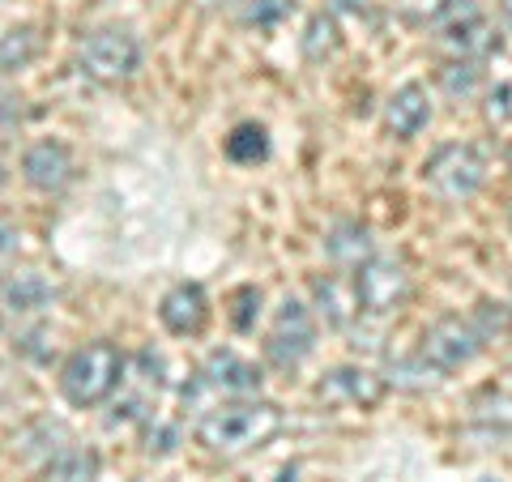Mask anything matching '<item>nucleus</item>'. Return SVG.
Masks as SVG:
<instances>
[{
    "label": "nucleus",
    "instance_id": "20",
    "mask_svg": "<svg viewBox=\"0 0 512 482\" xmlns=\"http://www.w3.org/2000/svg\"><path fill=\"white\" fill-rule=\"evenodd\" d=\"M94 474H99V461L90 448H60L47 461V482H94Z\"/></svg>",
    "mask_w": 512,
    "mask_h": 482
},
{
    "label": "nucleus",
    "instance_id": "11",
    "mask_svg": "<svg viewBox=\"0 0 512 482\" xmlns=\"http://www.w3.org/2000/svg\"><path fill=\"white\" fill-rule=\"evenodd\" d=\"M201 376L210 389L218 393H227V397H256L261 393V367L248 363V359H239L235 350H214L210 359H205L201 367Z\"/></svg>",
    "mask_w": 512,
    "mask_h": 482
},
{
    "label": "nucleus",
    "instance_id": "6",
    "mask_svg": "<svg viewBox=\"0 0 512 482\" xmlns=\"http://www.w3.org/2000/svg\"><path fill=\"white\" fill-rule=\"evenodd\" d=\"M483 342H487V333L478 329L474 320L444 316V320H436V325L423 333L419 355L448 376V372H457V367H466V363H474L478 355H483Z\"/></svg>",
    "mask_w": 512,
    "mask_h": 482
},
{
    "label": "nucleus",
    "instance_id": "13",
    "mask_svg": "<svg viewBox=\"0 0 512 482\" xmlns=\"http://www.w3.org/2000/svg\"><path fill=\"white\" fill-rule=\"evenodd\" d=\"M312 291L320 303V316H325L333 329H355L363 299H359V282L350 278V273H325V278H316Z\"/></svg>",
    "mask_w": 512,
    "mask_h": 482
},
{
    "label": "nucleus",
    "instance_id": "19",
    "mask_svg": "<svg viewBox=\"0 0 512 482\" xmlns=\"http://www.w3.org/2000/svg\"><path fill=\"white\" fill-rule=\"evenodd\" d=\"M440 367H431L423 355H410V359H389V372H384V384H397V389H436L440 384Z\"/></svg>",
    "mask_w": 512,
    "mask_h": 482
},
{
    "label": "nucleus",
    "instance_id": "27",
    "mask_svg": "<svg viewBox=\"0 0 512 482\" xmlns=\"http://www.w3.org/2000/svg\"><path fill=\"white\" fill-rule=\"evenodd\" d=\"M18 120H22V99H18V94L0 90V141L13 133V124H18Z\"/></svg>",
    "mask_w": 512,
    "mask_h": 482
},
{
    "label": "nucleus",
    "instance_id": "9",
    "mask_svg": "<svg viewBox=\"0 0 512 482\" xmlns=\"http://www.w3.org/2000/svg\"><path fill=\"white\" fill-rule=\"evenodd\" d=\"M22 175L35 192H64L73 184L77 163H73V150L64 141H35L26 154H22Z\"/></svg>",
    "mask_w": 512,
    "mask_h": 482
},
{
    "label": "nucleus",
    "instance_id": "1",
    "mask_svg": "<svg viewBox=\"0 0 512 482\" xmlns=\"http://www.w3.org/2000/svg\"><path fill=\"white\" fill-rule=\"evenodd\" d=\"M282 431V410L274 401H227L218 410H205L197 423V440L218 457H244L265 448Z\"/></svg>",
    "mask_w": 512,
    "mask_h": 482
},
{
    "label": "nucleus",
    "instance_id": "31",
    "mask_svg": "<svg viewBox=\"0 0 512 482\" xmlns=\"http://www.w3.org/2000/svg\"><path fill=\"white\" fill-rule=\"evenodd\" d=\"M508 222H512V210H508Z\"/></svg>",
    "mask_w": 512,
    "mask_h": 482
},
{
    "label": "nucleus",
    "instance_id": "29",
    "mask_svg": "<svg viewBox=\"0 0 512 482\" xmlns=\"http://www.w3.org/2000/svg\"><path fill=\"white\" fill-rule=\"evenodd\" d=\"M338 9H346V13H367V0H338Z\"/></svg>",
    "mask_w": 512,
    "mask_h": 482
},
{
    "label": "nucleus",
    "instance_id": "21",
    "mask_svg": "<svg viewBox=\"0 0 512 482\" xmlns=\"http://www.w3.org/2000/svg\"><path fill=\"white\" fill-rule=\"evenodd\" d=\"M440 86L448 99H470L483 86V69H478V60H448L440 69Z\"/></svg>",
    "mask_w": 512,
    "mask_h": 482
},
{
    "label": "nucleus",
    "instance_id": "4",
    "mask_svg": "<svg viewBox=\"0 0 512 482\" xmlns=\"http://www.w3.org/2000/svg\"><path fill=\"white\" fill-rule=\"evenodd\" d=\"M423 180L444 205H461L487 184V158L466 141H453V146H440L423 163Z\"/></svg>",
    "mask_w": 512,
    "mask_h": 482
},
{
    "label": "nucleus",
    "instance_id": "25",
    "mask_svg": "<svg viewBox=\"0 0 512 482\" xmlns=\"http://www.w3.org/2000/svg\"><path fill=\"white\" fill-rule=\"evenodd\" d=\"M291 9H295V0H248L244 22L256 26V30H274Z\"/></svg>",
    "mask_w": 512,
    "mask_h": 482
},
{
    "label": "nucleus",
    "instance_id": "23",
    "mask_svg": "<svg viewBox=\"0 0 512 482\" xmlns=\"http://www.w3.org/2000/svg\"><path fill=\"white\" fill-rule=\"evenodd\" d=\"M474 423L495 427V431H512V393H483L474 401Z\"/></svg>",
    "mask_w": 512,
    "mask_h": 482
},
{
    "label": "nucleus",
    "instance_id": "5",
    "mask_svg": "<svg viewBox=\"0 0 512 482\" xmlns=\"http://www.w3.org/2000/svg\"><path fill=\"white\" fill-rule=\"evenodd\" d=\"M436 26H440L436 47L448 60H483L500 47V35H495L491 18L474 5V0H461V5L448 9V18Z\"/></svg>",
    "mask_w": 512,
    "mask_h": 482
},
{
    "label": "nucleus",
    "instance_id": "7",
    "mask_svg": "<svg viewBox=\"0 0 512 482\" xmlns=\"http://www.w3.org/2000/svg\"><path fill=\"white\" fill-rule=\"evenodd\" d=\"M265 350H269V359H274L278 367H299L316 350V320L299 299H291V295L282 299Z\"/></svg>",
    "mask_w": 512,
    "mask_h": 482
},
{
    "label": "nucleus",
    "instance_id": "2",
    "mask_svg": "<svg viewBox=\"0 0 512 482\" xmlns=\"http://www.w3.org/2000/svg\"><path fill=\"white\" fill-rule=\"evenodd\" d=\"M124 376H128V359L120 355V346L90 342V346L73 350V355L64 359L60 393H64V401L90 410V406H103V401L124 384Z\"/></svg>",
    "mask_w": 512,
    "mask_h": 482
},
{
    "label": "nucleus",
    "instance_id": "16",
    "mask_svg": "<svg viewBox=\"0 0 512 482\" xmlns=\"http://www.w3.org/2000/svg\"><path fill=\"white\" fill-rule=\"evenodd\" d=\"M325 252H329V261H333V265L359 269V265H367V261L376 256V248H372V231H367V227H355V222H346V227H338V231L325 239Z\"/></svg>",
    "mask_w": 512,
    "mask_h": 482
},
{
    "label": "nucleus",
    "instance_id": "28",
    "mask_svg": "<svg viewBox=\"0 0 512 482\" xmlns=\"http://www.w3.org/2000/svg\"><path fill=\"white\" fill-rule=\"evenodd\" d=\"M18 252V235H13L9 227H0V261H5V256H13Z\"/></svg>",
    "mask_w": 512,
    "mask_h": 482
},
{
    "label": "nucleus",
    "instance_id": "15",
    "mask_svg": "<svg viewBox=\"0 0 512 482\" xmlns=\"http://www.w3.org/2000/svg\"><path fill=\"white\" fill-rule=\"evenodd\" d=\"M56 299V286L43 278V273H13V278L0 282V303L9 312H43L47 303Z\"/></svg>",
    "mask_w": 512,
    "mask_h": 482
},
{
    "label": "nucleus",
    "instance_id": "18",
    "mask_svg": "<svg viewBox=\"0 0 512 482\" xmlns=\"http://www.w3.org/2000/svg\"><path fill=\"white\" fill-rule=\"evenodd\" d=\"M39 47H43L39 26H13L9 35H0V73L26 69V64L39 56Z\"/></svg>",
    "mask_w": 512,
    "mask_h": 482
},
{
    "label": "nucleus",
    "instance_id": "8",
    "mask_svg": "<svg viewBox=\"0 0 512 482\" xmlns=\"http://www.w3.org/2000/svg\"><path fill=\"white\" fill-rule=\"evenodd\" d=\"M355 282H359L363 312H372V316H393L410 295V273L393 256H372L367 265H359Z\"/></svg>",
    "mask_w": 512,
    "mask_h": 482
},
{
    "label": "nucleus",
    "instance_id": "10",
    "mask_svg": "<svg viewBox=\"0 0 512 482\" xmlns=\"http://www.w3.org/2000/svg\"><path fill=\"white\" fill-rule=\"evenodd\" d=\"M158 320H163V329L175 337H197L210 325V295H205V286L175 282L163 295V303H158Z\"/></svg>",
    "mask_w": 512,
    "mask_h": 482
},
{
    "label": "nucleus",
    "instance_id": "3",
    "mask_svg": "<svg viewBox=\"0 0 512 482\" xmlns=\"http://www.w3.org/2000/svg\"><path fill=\"white\" fill-rule=\"evenodd\" d=\"M77 69L99 86H124V82H133L141 69V43L116 26L90 30V35L77 43Z\"/></svg>",
    "mask_w": 512,
    "mask_h": 482
},
{
    "label": "nucleus",
    "instance_id": "17",
    "mask_svg": "<svg viewBox=\"0 0 512 482\" xmlns=\"http://www.w3.org/2000/svg\"><path fill=\"white\" fill-rule=\"evenodd\" d=\"M342 47V30H338V18L333 13H312L308 26H303V56H308L312 64L338 56Z\"/></svg>",
    "mask_w": 512,
    "mask_h": 482
},
{
    "label": "nucleus",
    "instance_id": "24",
    "mask_svg": "<svg viewBox=\"0 0 512 482\" xmlns=\"http://www.w3.org/2000/svg\"><path fill=\"white\" fill-rule=\"evenodd\" d=\"M461 0H397V13L410 26H436L448 18V9H457Z\"/></svg>",
    "mask_w": 512,
    "mask_h": 482
},
{
    "label": "nucleus",
    "instance_id": "14",
    "mask_svg": "<svg viewBox=\"0 0 512 482\" xmlns=\"http://www.w3.org/2000/svg\"><path fill=\"white\" fill-rule=\"evenodd\" d=\"M427 120H431V99H427V90L419 82L402 86L389 99V107H384V128H389V137H397V141L419 137L427 128Z\"/></svg>",
    "mask_w": 512,
    "mask_h": 482
},
{
    "label": "nucleus",
    "instance_id": "22",
    "mask_svg": "<svg viewBox=\"0 0 512 482\" xmlns=\"http://www.w3.org/2000/svg\"><path fill=\"white\" fill-rule=\"evenodd\" d=\"M227 154L235 158V163H261V158L269 154V137L261 124H239L235 133L227 137Z\"/></svg>",
    "mask_w": 512,
    "mask_h": 482
},
{
    "label": "nucleus",
    "instance_id": "12",
    "mask_svg": "<svg viewBox=\"0 0 512 482\" xmlns=\"http://www.w3.org/2000/svg\"><path fill=\"white\" fill-rule=\"evenodd\" d=\"M320 401H342V406H376L384 397V376L367 372V367H338V372H329L325 380L316 384Z\"/></svg>",
    "mask_w": 512,
    "mask_h": 482
},
{
    "label": "nucleus",
    "instance_id": "26",
    "mask_svg": "<svg viewBox=\"0 0 512 482\" xmlns=\"http://www.w3.org/2000/svg\"><path fill=\"white\" fill-rule=\"evenodd\" d=\"M483 116H487V124H495V128L512 124V77H508V82H500V86H495V90L487 94Z\"/></svg>",
    "mask_w": 512,
    "mask_h": 482
},
{
    "label": "nucleus",
    "instance_id": "30",
    "mask_svg": "<svg viewBox=\"0 0 512 482\" xmlns=\"http://www.w3.org/2000/svg\"><path fill=\"white\" fill-rule=\"evenodd\" d=\"M495 56H504V64L512 69V39H508V43H500V47H495Z\"/></svg>",
    "mask_w": 512,
    "mask_h": 482
}]
</instances>
